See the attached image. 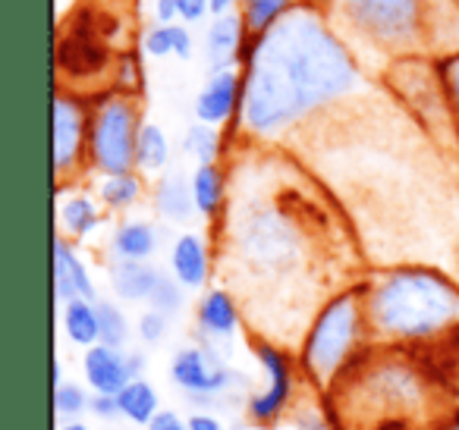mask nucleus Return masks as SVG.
Wrapping results in <instances>:
<instances>
[{
	"mask_svg": "<svg viewBox=\"0 0 459 430\" xmlns=\"http://www.w3.org/2000/svg\"><path fill=\"white\" fill-rule=\"evenodd\" d=\"M327 229V208L302 195V183H230L217 252L255 336L296 348L315 311L340 292L321 267Z\"/></svg>",
	"mask_w": 459,
	"mask_h": 430,
	"instance_id": "obj_1",
	"label": "nucleus"
},
{
	"mask_svg": "<svg viewBox=\"0 0 459 430\" xmlns=\"http://www.w3.org/2000/svg\"><path fill=\"white\" fill-rule=\"evenodd\" d=\"M362 73L325 7L299 4L271 32L249 41L239 133L255 145H281L327 110L352 101Z\"/></svg>",
	"mask_w": 459,
	"mask_h": 430,
	"instance_id": "obj_2",
	"label": "nucleus"
},
{
	"mask_svg": "<svg viewBox=\"0 0 459 430\" xmlns=\"http://www.w3.org/2000/svg\"><path fill=\"white\" fill-rule=\"evenodd\" d=\"M421 348L371 342L325 392L337 430H440L456 411L440 402V377Z\"/></svg>",
	"mask_w": 459,
	"mask_h": 430,
	"instance_id": "obj_3",
	"label": "nucleus"
},
{
	"mask_svg": "<svg viewBox=\"0 0 459 430\" xmlns=\"http://www.w3.org/2000/svg\"><path fill=\"white\" fill-rule=\"evenodd\" d=\"M359 286L377 346L440 348L459 340V283L437 267H381Z\"/></svg>",
	"mask_w": 459,
	"mask_h": 430,
	"instance_id": "obj_4",
	"label": "nucleus"
},
{
	"mask_svg": "<svg viewBox=\"0 0 459 430\" xmlns=\"http://www.w3.org/2000/svg\"><path fill=\"white\" fill-rule=\"evenodd\" d=\"M321 7L359 64L365 54L400 64L459 51L456 0H325Z\"/></svg>",
	"mask_w": 459,
	"mask_h": 430,
	"instance_id": "obj_5",
	"label": "nucleus"
},
{
	"mask_svg": "<svg viewBox=\"0 0 459 430\" xmlns=\"http://www.w3.org/2000/svg\"><path fill=\"white\" fill-rule=\"evenodd\" d=\"M368 346L371 327L368 314H365L362 286L352 283L333 292L312 314L299 346H296V361H299L306 383L318 392H327Z\"/></svg>",
	"mask_w": 459,
	"mask_h": 430,
	"instance_id": "obj_6",
	"label": "nucleus"
},
{
	"mask_svg": "<svg viewBox=\"0 0 459 430\" xmlns=\"http://www.w3.org/2000/svg\"><path fill=\"white\" fill-rule=\"evenodd\" d=\"M114 20L104 10L79 7L60 26L57 35V89L79 91L85 98L101 95L108 76L114 89V66L120 54L114 51Z\"/></svg>",
	"mask_w": 459,
	"mask_h": 430,
	"instance_id": "obj_7",
	"label": "nucleus"
},
{
	"mask_svg": "<svg viewBox=\"0 0 459 430\" xmlns=\"http://www.w3.org/2000/svg\"><path fill=\"white\" fill-rule=\"evenodd\" d=\"M142 95L108 89L91 98L89 167L91 176L135 170V145L142 133Z\"/></svg>",
	"mask_w": 459,
	"mask_h": 430,
	"instance_id": "obj_8",
	"label": "nucleus"
},
{
	"mask_svg": "<svg viewBox=\"0 0 459 430\" xmlns=\"http://www.w3.org/2000/svg\"><path fill=\"white\" fill-rule=\"evenodd\" d=\"M249 352L255 355L258 367L264 374V386L255 392H249L243 402L246 421L252 427L271 430L290 415L296 402V390H299V361L296 352L274 340L249 333Z\"/></svg>",
	"mask_w": 459,
	"mask_h": 430,
	"instance_id": "obj_9",
	"label": "nucleus"
},
{
	"mask_svg": "<svg viewBox=\"0 0 459 430\" xmlns=\"http://www.w3.org/2000/svg\"><path fill=\"white\" fill-rule=\"evenodd\" d=\"M91 98L70 89H57L51 108V170L54 185H79L91 173L89 167Z\"/></svg>",
	"mask_w": 459,
	"mask_h": 430,
	"instance_id": "obj_10",
	"label": "nucleus"
},
{
	"mask_svg": "<svg viewBox=\"0 0 459 430\" xmlns=\"http://www.w3.org/2000/svg\"><path fill=\"white\" fill-rule=\"evenodd\" d=\"M167 374H170L173 386L189 402L204 405V408L233 402V396L246 390V374H239L237 367H230L221 358V348L208 346V342L177 348Z\"/></svg>",
	"mask_w": 459,
	"mask_h": 430,
	"instance_id": "obj_11",
	"label": "nucleus"
},
{
	"mask_svg": "<svg viewBox=\"0 0 459 430\" xmlns=\"http://www.w3.org/2000/svg\"><path fill=\"white\" fill-rule=\"evenodd\" d=\"M142 371H145V355L133 348H114L98 342L82 352V380L91 392L117 396L123 386L142 377Z\"/></svg>",
	"mask_w": 459,
	"mask_h": 430,
	"instance_id": "obj_12",
	"label": "nucleus"
},
{
	"mask_svg": "<svg viewBox=\"0 0 459 430\" xmlns=\"http://www.w3.org/2000/svg\"><path fill=\"white\" fill-rule=\"evenodd\" d=\"M243 110V70H211L192 101V114L208 126H237Z\"/></svg>",
	"mask_w": 459,
	"mask_h": 430,
	"instance_id": "obj_13",
	"label": "nucleus"
},
{
	"mask_svg": "<svg viewBox=\"0 0 459 430\" xmlns=\"http://www.w3.org/2000/svg\"><path fill=\"white\" fill-rule=\"evenodd\" d=\"M243 305H239L237 292L227 286H208L202 298L195 302V330L202 342L221 348L233 342L243 330Z\"/></svg>",
	"mask_w": 459,
	"mask_h": 430,
	"instance_id": "obj_14",
	"label": "nucleus"
},
{
	"mask_svg": "<svg viewBox=\"0 0 459 430\" xmlns=\"http://www.w3.org/2000/svg\"><path fill=\"white\" fill-rule=\"evenodd\" d=\"M252 35L246 32V22L239 13L211 16L204 29V60L208 70H243L246 51Z\"/></svg>",
	"mask_w": 459,
	"mask_h": 430,
	"instance_id": "obj_15",
	"label": "nucleus"
},
{
	"mask_svg": "<svg viewBox=\"0 0 459 430\" xmlns=\"http://www.w3.org/2000/svg\"><path fill=\"white\" fill-rule=\"evenodd\" d=\"M170 273L189 292H204L214 273V248L202 233H179L170 242Z\"/></svg>",
	"mask_w": 459,
	"mask_h": 430,
	"instance_id": "obj_16",
	"label": "nucleus"
},
{
	"mask_svg": "<svg viewBox=\"0 0 459 430\" xmlns=\"http://www.w3.org/2000/svg\"><path fill=\"white\" fill-rule=\"evenodd\" d=\"M51 283L57 305L70 302V298H98L95 280L79 254V242L66 239V236H54V261H51Z\"/></svg>",
	"mask_w": 459,
	"mask_h": 430,
	"instance_id": "obj_17",
	"label": "nucleus"
},
{
	"mask_svg": "<svg viewBox=\"0 0 459 430\" xmlns=\"http://www.w3.org/2000/svg\"><path fill=\"white\" fill-rule=\"evenodd\" d=\"M104 214L98 195L79 189V185H66L57 189V233L73 242H82L95 236L104 227Z\"/></svg>",
	"mask_w": 459,
	"mask_h": 430,
	"instance_id": "obj_18",
	"label": "nucleus"
},
{
	"mask_svg": "<svg viewBox=\"0 0 459 430\" xmlns=\"http://www.w3.org/2000/svg\"><path fill=\"white\" fill-rule=\"evenodd\" d=\"M164 280L154 261H108V286L120 302L129 305H148Z\"/></svg>",
	"mask_w": 459,
	"mask_h": 430,
	"instance_id": "obj_19",
	"label": "nucleus"
},
{
	"mask_svg": "<svg viewBox=\"0 0 459 430\" xmlns=\"http://www.w3.org/2000/svg\"><path fill=\"white\" fill-rule=\"evenodd\" d=\"M192 198H195L198 217H204L208 223H221L230 204V173L221 160L211 164H195V170L189 173Z\"/></svg>",
	"mask_w": 459,
	"mask_h": 430,
	"instance_id": "obj_20",
	"label": "nucleus"
},
{
	"mask_svg": "<svg viewBox=\"0 0 459 430\" xmlns=\"http://www.w3.org/2000/svg\"><path fill=\"white\" fill-rule=\"evenodd\" d=\"M160 248V229L152 220H120L110 229V261H152Z\"/></svg>",
	"mask_w": 459,
	"mask_h": 430,
	"instance_id": "obj_21",
	"label": "nucleus"
},
{
	"mask_svg": "<svg viewBox=\"0 0 459 430\" xmlns=\"http://www.w3.org/2000/svg\"><path fill=\"white\" fill-rule=\"evenodd\" d=\"M152 204H154V214L167 223H189L192 217H198L189 176H183V173H164V176H158V183L152 189Z\"/></svg>",
	"mask_w": 459,
	"mask_h": 430,
	"instance_id": "obj_22",
	"label": "nucleus"
},
{
	"mask_svg": "<svg viewBox=\"0 0 459 430\" xmlns=\"http://www.w3.org/2000/svg\"><path fill=\"white\" fill-rule=\"evenodd\" d=\"M139 51L152 60H164V57H177V60H192L195 54V41L186 22H154L142 32L139 39Z\"/></svg>",
	"mask_w": 459,
	"mask_h": 430,
	"instance_id": "obj_23",
	"label": "nucleus"
},
{
	"mask_svg": "<svg viewBox=\"0 0 459 430\" xmlns=\"http://www.w3.org/2000/svg\"><path fill=\"white\" fill-rule=\"evenodd\" d=\"M60 330H64L70 346L85 348L101 342V323H98L95 298H70L60 305Z\"/></svg>",
	"mask_w": 459,
	"mask_h": 430,
	"instance_id": "obj_24",
	"label": "nucleus"
},
{
	"mask_svg": "<svg viewBox=\"0 0 459 430\" xmlns=\"http://www.w3.org/2000/svg\"><path fill=\"white\" fill-rule=\"evenodd\" d=\"M95 195L108 214H129V211L145 198V176H142L139 170L98 176Z\"/></svg>",
	"mask_w": 459,
	"mask_h": 430,
	"instance_id": "obj_25",
	"label": "nucleus"
},
{
	"mask_svg": "<svg viewBox=\"0 0 459 430\" xmlns=\"http://www.w3.org/2000/svg\"><path fill=\"white\" fill-rule=\"evenodd\" d=\"M117 405H120V417H126L135 427H148L160 411V392L145 377H135L117 392Z\"/></svg>",
	"mask_w": 459,
	"mask_h": 430,
	"instance_id": "obj_26",
	"label": "nucleus"
},
{
	"mask_svg": "<svg viewBox=\"0 0 459 430\" xmlns=\"http://www.w3.org/2000/svg\"><path fill=\"white\" fill-rule=\"evenodd\" d=\"M170 167V139L158 123H142L139 145H135V170L142 176H164Z\"/></svg>",
	"mask_w": 459,
	"mask_h": 430,
	"instance_id": "obj_27",
	"label": "nucleus"
},
{
	"mask_svg": "<svg viewBox=\"0 0 459 430\" xmlns=\"http://www.w3.org/2000/svg\"><path fill=\"white\" fill-rule=\"evenodd\" d=\"M296 7H299V0H243L239 4V16L246 22V32L252 39H258V35L271 32Z\"/></svg>",
	"mask_w": 459,
	"mask_h": 430,
	"instance_id": "obj_28",
	"label": "nucleus"
},
{
	"mask_svg": "<svg viewBox=\"0 0 459 430\" xmlns=\"http://www.w3.org/2000/svg\"><path fill=\"white\" fill-rule=\"evenodd\" d=\"M183 154L195 160V164H211V160H221V154H223L221 129L195 120L183 133Z\"/></svg>",
	"mask_w": 459,
	"mask_h": 430,
	"instance_id": "obj_29",
	"label": "nucleus"
},
{
	"mask_svg": "<svg viewBox=\"0 0 459 430\" xmlns=\"http://www.w3.org/2000/svg\"><path fill=\"white\" fill-rule=\"evenodd\" d=\"M98 305V323H101V342L114 348H126L133 327H129V317L114 298H95Z\"/></svg>",
	"mask_w": 459,
	"mask_h": 430,
	"instance_id": "obj_30",
	"label": "nucleus"
},
{
	"mask_svg": "<svg viewBox=\"0 0 459 430\" xmlns=\"http://www.w3.org/2000/svg\"><path fill=\"white\" fill-rule=\"evenodd\" d=\"M51 405L57 421H82V415H91V390L82 383H64L54 390Z\"/></svg>",
	"mask_w": 459,
	"mask_h": 430,
	"instance_id": "obj_31",
	"label": "nucleus"
},
{
	"mask_svg": "<svg viewBox=\"0 0 459 430\" xmlns=\"http://www.w3.org/2000/svg\"><path fill=\"white\" fill-rule=\"evenodd\" d=\"M142 57H145V54L135 51V47L120 51L117 66H114V89L129 91V95H142V89H145V66H142Z\"/></svg>",
	"mask_w": 459,
	"mask_h": 430,
	"instance_id": "obj_32",
	"label": "nucleus"
},
{
	"mask_svg": "<svg viewBox=\"0 0 459 430\" xmlns=\"http://www.w3.org/2000/svg\"><path fill=\"white\" fill-rule=\"evenodd\" d=\"M186 286H179L177 280H173V273H164V280L158 283V289H154L152 302H148V308L154 311H164L167 317L179 314V311L186 308Z\"/></svg>",
	"mask_w": 459,
	"mask_h": 430,
	"instance_id": "obj_33",
	"label": "nucleus"
},
{
	"mask_svg": "<svg viewBox=\"0 0 459 430\" xmlns=\"http://www.w3.org/2000/svg\"><path fill=\"white\" fill-rule=\"evenodd\" d=\"M167 333H170V317H167L164 311L145 308L139 314V321H135V336H139V342H145V346H160V342L167 340Z\"/></svg>",
	"mask_w": 459,
	"mask_h": 430,
	"instance_id": "obj_34",
	"label": "nucleus"
},
{
	"mask_svg": "<svg viewBox=\"0 0 459 430\" xmlns=\"http://www.w3.org/2000/svg\"><path fill=\"white\" fill-rule=\"evenodd\" d=\"M434 64H437V79L444 85V95L450 101L453 116L459 120V51L446 54V57L434 60Z\"/></svg>",
	"mask_w": 459,
	"mask_h": 430,
	"instance_id": "obj_35",
	"label": "nucleus"
},
{
	"mask_svg": "<svg viewBox=\"0 0 459 430\" xmlns=\"http://www.w3.org/2000/svg\"><path fill=\"white\" fill-rule=\"evenodd\" d=\"M293 427L296 430H337V424H333V417L327 415V408L306 405V408L293 411Z\"/></svg>",
	"mask_w": 459,
	"mask_h": 430,
	"instance_id": "obj_36",
	"label": "nucleus"
},
{
	"mask_svg": "<svg viewBox=\"0 0 459 430\" xmlns=\"http://www.w3.org/2000/svg\"><path fill=\"white\" fill-rule=\"evenodd\" d=\"M177 10H179V22H186V26L211 22V0H177Z\"/></svg>",
	"mask_w": 459,
	"mask_h": 430,
	"instance_id": "obj_37",
	"label": "nucleus"
},
{
	"mask_svg": "<svg viewBox=\"0 0 459 430\" xmlns=\"http://www.w3.org/2000/svg\"><path fill=\"white\" fill-rule=\"evenodd\" d=\"M91 415H95L98 421H117V417H120V405H117V396L91 392Z\"/></svg>",
	"mask_w": 459,
	"mask_h": 430,
	"instance_id": "obj_38",
	"label": "nucleus"
},
{
	"mask_svg": "<svg viewBox=\"0 0 459 430\" xmlns=\"http://www.w3.org/2000/svg\"><path fill=\"white\" fill-rule=\"evenodd\" d=\"M148 430H189V424H186V417L179 415V411L160 408L158 417H154V421L148 424Z\"/></svg>",
	"mask_w": 459,
	"mask_h": 430,
	"instance_id": "obj_39",
	"label": "nucleus"
},
{
	"mask_svg": "<svg viewBox=\"0 0 459 430\" xmlns=\"http://www.w3.org/2000/svg\"><path fill=\"white\" fill-rule=\"evenodd\" d=\"M186 424H189V430H223L221 417L211 415V411H195V415L186 417Z\"/></svg>",
	"mask_w": 459,
	"mask_h": 430,
	"instance_id": "obj_40",
	"label": "nucleus"
},
{
	"mask_svg": "<svg viewBox=\"0 0 459 430\" xmlns=\"http://www.w3.org/2000/svg\"><path fill=\"white\" fill-rule=\"evenodd\" d=\"M177 20H179L177 0H154V22L170 26V22H177Z\"/></svg>",
	"mask_w": 459,
	"mask_h": 430,
	"instance_id": "obj_41",
	"label": "nucleus"
},
{
	"mask_svg": "<svg viewBox=\"0 0 459 430\" xmlns=\"http://www.w3.org/2000/svg\"><path fill=\"white\" fill-rule=\"evenodd\" d=\"M239 4H243V0H211V16L239 13Z\"/></svg>",
	"mask_w": 459,
	"mask_h": 430,
	"instance_id": "obj_42",
	"label": "nucleus"
},
{
	"mask_svg": "<svg viewBox=\"0 0 459 430\" xmlns=\"http://www.w3.org/2000/svg\"><path fill=\"white\" fill-rule=\"evenodd\" d=\"M64 361H60V355H54L51 358V390H57V386H64Z\"/></svg>",
	"mask_w": 459,
	"mask_h": 430,
	"instance_id": "obj_43",
	"label": "nucleus"
},
{
	"mask_svg": "<svg viewBox=\"0 0 459 430\" xmlns=\"http://www.w3.org/2000/svg\"><path fill=\"white\" fill-rule=\"evenodd\" d=\"M57 430H95V427H91V424H85V421H60Z\"/></svg>",
	"mask_w": 459,
	"mask_h": 430,
	"instance_id": "obj_44",
	"label": "nucleus"
},
{
	"mask_svg": "<svg viewBox=\"0 0 459 430\" xmlns=\"http://www.w3.org/2000/svg\"><path fill=\"white\" fill-rule=\"evenodd\" d=\"M440 430H459V411H456V415H453L450 421H446V424H444V427H440Z\"/></svg>",
	"mask_w": 459,
	"mask_h": 430,
	"instance_id": "obj_45",
	"label": "nucleus"
},
{
	"mask_svg": "<svg viewBox=\"0 0 459 430\" xmlns=\"http://www.w3.org/2000/svg\"><path fill=\"white\" fill-rule=\"evenodd\" d=\"M302 4H325V0H302Z\"/></svg>",
	"mask_w": 459,
	"mask_h": 430,
	"instance_id": "obj_46",
	"label": "nucleus"
},
{
	"mask_svg": "<svg viewBox=\"0 0 459 430\" xmlns=\"http://www.w3.org/2000/svg\"><path fill=\"white\" fill-rule=\"evenodd\" d=\"M456 148H459V120H456Z\"/></svg>",
	"mask_w": 459,
	"mask_h": 430,
	"instance_id": "obj_47",
	"label": "nucleus"
},
{
	"mask_svg": "<svg viewBox=\"0 0 459 430\" xmlns=\"http://www.w3.org/2000/svg\"><path fill=\"white\" fill-rule=\"evenodd\" d=\"M456 4H459V0H456Z\"/></svg>",
	"mask_w": 459,
	"mask_h": 430,
	"instance_id": "obj_48",
	"label": "nucleus"
}]
</instances>
